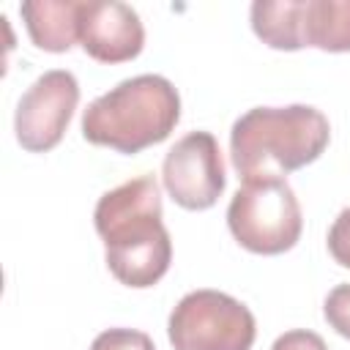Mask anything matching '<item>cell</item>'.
<instances>
[{
  "label": "cell",
  "mask_w": 350,
  "mask_h": 350,
  "mask_svg": "<svg viewBox=\"0 0 350 350\" xmlns=\"http://www.w3.org/2000/svg\"><path fill=\"white\" fill-rule=\"evenodd\" d=\"M161 191L153 175H139L101 194L93 211L112 276L134 290L153 287L172 262V241L164 227Z\"/></svg>",
  "instance_id": "6da1fadb"
},
{
  "label": "cell",
  "mask_w": 350,
  "mask_h": 350,
  "mask_svg": "<svg viewBox=\"0 0 350 350\" xmlns=\"http://www.w3.org/2000/svg\"><path fill=\"white\" fill-rule=\"evenodd\" d=\"M328 118L309 104L254 107L230 129V159L241 180L284 178L323 156Z\"/></svg>",
  "instance_id": "7a4b0ae2"
},
{
  "label": "cell",
  "mask_w": 350,
  "mask_h": 350,
  "mask_svg": "<svg viewBox=\"0 0 350 350\" xmlns=\"http://www.w3.org/2000/svg\"><path fill=\"white\" fill-rule=\"evenodd\" d=\"M180 120V96L161 74H139L93 98L82 112V137L118 153H139L164 142Z\"/></svg>",
  "instance_id": "3957f363"
},
{
  "label": "cell",
  "mask_w": 350,
  "mask_h": 350,
  "mask_svg": "<svg viewBox=\"0 0 350 350\" xmlns=\"http://www.w3.org/2000/svg\"><path fill=\"white\" fill-rule=\"evenodd\" d=\"M252 30L282 52H350V0H254Z\"/></svg>",
  "instance_id": "277c9868"
},
{
  "label": "cell",
  "mask_w": 350,
  "mask_h": 350,
  "mask_svg": "<svg viewBox=\"0 0 350 350\" xmlns=\"http://www.w3.org/2000/svg\"><path fill=\"white\" fill-rule=\"evenodd\" d=\"M227 227L246 252H290L304 230V216L293 186L284 178L243 180L227 205Z\"/></svg>",
  "instance_id": "5b68a950"
},
{
  "label": "cell",
  "mask_w": 350,
  "mask_h": 350,
  "mask_svg": "<svg viewBox=\"0 0 350 350\" xmlns=\"http://www.w3.org/2000/svg\"><path fill=\"white\" fill-rule=\"evenodd\" d=\"M172 350H252L254 314L238 298L219 290L186 293L167 320Z\"/></svg>",
  "instance_id": "8992f818"
},
{
  "label": "cell",
  "mask_w": 350,
  "mask_h": 350,
  "mask_svg": "<svg viewBox=\"0 0 350 350\" xmlns=\"http://www.w3.org/2000/svg\"><path fill=\"white\" fill-rule=\"evenodd\" d=\"M79 104V82L66 68L44 71L19 98L14 115L16 142L30 153L52 150Z\"/></svg>",
  "instance_id": "52a82bcc"
},
{
  "label": "cell",
  "mask_w": 350,
  "mask_h": 350,
  "mask_svg": "<svg viewBox=\"0 0 350 350\" xmlns=\"http://www.w3.org/2000/svg\"><path fill=\"white\" fill-rule=\"evenodd\" d=\"M161 180L172 202L186 211L216 205L227 186L224 159L211 131H189L164 156Z\"/></svg>",
  "instance_id": "ba28073f"
},
{
  "label": "cell",
  "mask_w": 350,
  "mask_h": 350,
  "mask_svg": "<svg viewBox=\"0 0 350 350\" xmlns=\"http://www.w3.org/2000/svg\"><path fill=\"white\" fill-rule=\"evenodd\" d=\"M79 44L98 63H126L142 52L145 27L139 14L126 3H82Z\"/></svg>",
  "instance_id": "9c48e42d"
},
{
  "label": "cell",
  "mask_w": 350,
  "mask_h": 350,
  "mask_svg": "<svg viewBox=\"0 0 350 350\" xmlns=\"http://www.w3.org/2000/svg\"><path fill=\"white\" fill-rule=\"evenodd\" d=\"M19 14L33 44L44 52H68L79 41L82 0H25Z\"/></svg>",
  "instance_id": "30bf717a"
},
{
  "label": "cell",
  "mask_w": 350,
  "mask_h": 350,
  "mask_svg": "<svg viewBox=\"0 0 350 350\" xmlns=\"http://www.w3.org/2000/svg\"><path fill=\"white\" fill-rule=\"evenodd\" d=\"M90 350H156L153 339L137 328H107L101 331Z\"/></svg>",
  "instance_id": "8fae6325"
},
{
  "label": "cell",
  "mask_w": 350,
  "mask_h": 350,
  "mask_svg": "<svg viewBox=\"0 0 350 350\" xmlns=\"http://www.w3.org/2000/svg\"><path fill=\"white\" fill-rule=\"evenodd\" d=\"M323 317L325 323L345 339H350V282L336 284L325 301H323Z\"/></svg>",
  "instance_id": "7c38bea8"
},
{
  "label": "cell",
  "mask_w": 350,
  "mask_h": 350,
  "mask_svg": "<svg viewBox=\"0 0 350 350\" xmlns=\"http://www.w3.org/2000/svg\"><path fill=\"white\" fill-rule=\"evenodd\" d=\"M328 252L342 268H350V208L334 219L328 230Z\"/></svg>",
  "instance_id": "4fadbf2b"
},
{
  "label": "cell",
  "mask_w": 350,
  "mask_h": 350,
  "mask_svg": "<svg viewBox=\"0 0 350 350\" xmlns=\"http://www.w3.org/2000/svg\"><path fill=\"white\" fill-rule=\"evenodd\" d=\"M271 350H328V345L314 331L293 328V331H284L282 336H276V342L271 345Z\"/></svg>",
  "instance_id": "5bb4252c"
}]
</instances>
